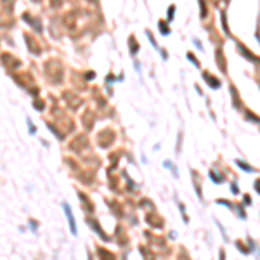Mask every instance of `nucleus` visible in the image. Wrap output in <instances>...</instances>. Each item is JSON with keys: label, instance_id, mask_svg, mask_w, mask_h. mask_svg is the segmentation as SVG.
<instances>
[{"label": "nucleus", "instance_id": "obj_5", "mask_svg": "<svg viewBox=\"0 0 260 260\" xmlns=\"http://www.w3.org/2000/svg\"><path fill=\"white\" fill-rule=\"evenodd\" d=\"M238 165H239L241 168H245V170H246V172H253V168H251L250 165H245L243 161H238Z\"/></svg>", "mask_w": 260, "mask_h": 260}, {"label": "nucleus", "instance_id": "obj_4", "mask_svg": "<svg viewBox=\"0 0 260 260\" xmlns=\"http://www.w3.org/2000/svg\"><path fill=\"white\" fill-rule=\"evenodd\" d=\"M2 59L5 61V64H10V66H19V61H16L14 57H10L9 54H4Z\"/></svg>", "mask_w": 260, "mask_h": 260}, {"label": "nucleus", "instance_id": "obj_3", "mask_svg": "<svg viewBox=\"0 0 260 260\" xmlns=\"http://www.w3.org/2000/svg\"><path fill=\"white\" fill-rule=\"evenodd\" d=\"M23 19L26 21V23H30V24H33L35 30H38V31L42 30V24H40V23H37V21H33V18H31L30 14H23Z\"/></svg>", "mask_w": 260, "mask_h": 260}, {"label": "nucleus", "instance_id": "obj_1", "mask_svg": "<svg viewBox=\"0 0 260 260\" xmlns=\"http://www.w3.org/2000/svg\"><path fill=\"white\" fill-rule=\"evenodd\" d=\"M62 208H64V213H66L68 222H70L71 234H76V222H75V217H73V213H71V206L68 205V203H64V205H62Z\"/></svg>", "mask_w": 260, "mask_h": 260}, {"label": "nucleus", "instance_id": "obj_2", "mask_svg": "<svg viewBox=\"0 0 260 260\" xmlns=\"http://www.w3.org/2000/svg\"><path fill=\"white\" fill-rule=\"evenodd\" d=\"M24 40H26V43L30 45V50L33 52V54H40V45L35 42V38H33V37H30V35H24Z\"/></svg>", "mask_w": 260, "mask_h": 260}, {"label": "nucleus", "instance_id": "obj_6", "mask_svg": "<svg viewBox=\"0 0 260 260\" xmlns=\"http://www.w3.org/2000/svg\"><path fill=\"white\" fill-rule=\"evenodd\" d=\"M35 108H37V109H42V108H43V104H42L40 101H37V102H35Z\"/></svg>", "mask_w": 260, "mask_h": 260}, {"label": "nucleus", "instance_id": "obj_7", "mask_svg": "<svg viewBox=\"0 0 260 260\" xmlns=\"http://www.w3.org/2000/svg\"><path fill=\"white\" fill-rule=\"evenodd\" d=\"M255 189L260 192V180H257V182H255Z\"/></svg>", "mask_w": 260, "mask_h": 260}]
</instances>
